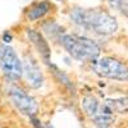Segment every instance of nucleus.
I'll use <instances>...</instances> for the list:
<instances>
[{"mask_svg": "<svg viewBox=\"0 0 128 128\" xmlns=\"http://www.w3.org/2000/svg\"><path fill=\"white\" fill-rule=\"evenodd\" d=\"M46 128H54V127H52L51 124H48V126H46Z\"/></svg>", "mask_w": 128, "mask_h": 128, "instance_id": "nucleus-15", "label": "nucleus"}, {"mask_svg": "<svg viewBox=\"0 0 128 128\" xmlns=\"http://www.w3.org/2000/svg\"><path fill=\"white\" fill-rule=\"evenodd\" d=\"M105 104L114 112L119 114H128V98H118V99H108Z\"/></svg>", "mask_w": 128, "mask_h": 128, "instance_id": "nucleus-10", "label": "nucleus"}, {"mask_svg": "<svg viewBox=\"0 0 128 128\" xmlns=\"http://www.w3.org/2000/svg\"><path fill=\"white\" fill-rule=\"evenodd\" d=\"M12 40H13V37H12V35H10L9 32H5V34L3 35V41L5 42V44H9V42H12Z\"/></svg>", "mask_w": 128, "mask_h": 128, "instance_id": "nucleus-14", "label": "nucleus"}, {"mask_svg": "<svg viewBox=\"0 0 128 128\" xmlns=\"http://www.w3.org/2000/svg\"><path fill=\"white\" fill-rule=\"evenodd\" d=\"M8 95L12 102L14 104V106L22 114L28 115L31 118V116H35L36 113L38 112V105L36 100L32 96H30L27 92H24L22 88L12 86L8 90Z\"/></svg>", "mask_w": 128, "mask_h": 128, "instance_id": "nucleus-5", "label": "nucleus"}, {"mask_svg": "<svg viewBox=\"0 0 128 128\" xmlns=\"http://www.w3.org/2000/svg\"><path fill=\"white\" fill-rule=\"evenodd\" d=\"M27 36H28L30 41L34 44V46L36 48V50L40 52V55H41L42 59H44V62L49 64L51 51H50L49 44H48V41L45 40V37L42 36L38 31L31 30V28H27Z\"/></svg>", "mask_w": 128, "mask_h": 128, "instance_id": "nucleus-7", "label": "nucleus"}, {"mask_svg": "<svg viewBox=\"0 0 128 128\" xmlns=\"http://www.w3.org/2000/svg\"><path fill=\"white\" fill-rule=\"evenodd\" d=\"M112 8L116 9L124 16H128V0H108Z\"/></svg>", "mask_w": 128, "mask_h": 128, "instance_id": "nucleus-11", "label": "nucleus"}, {"mask_svg": "<svg viewBox=\"0 0 128 128\" xmlns=\"http://www.w3.org/2000/svg\"><path fill=\"white\" fill-rule=\"evenodd\" d=\"M31 124L34 126L35 128H42V124L41 122L36 118V116H31Z\"/></svg>", "mask_w": 128, "mask_h": 128, "instance_id": "nucleus-13", "label": "nucleus"}, {"mask_svg": "<svg viewBox=\"0 0 128 128\" xmlns=\"http://www.w3.org/2000/svg\"><path fill=\"white\" fill-rule=\"evenodd\" d=\"M51 68L54 69V74L58 77V80H59L62 83H64V84H66L67 87H69V88H73V84H72V82L69 81V78L66 76V74H64L63 72H60V70H59V69H58L55 66H52V64H51Z\"/></svg>", "mask_w": 128, "mask_h": 128, "instance_id": "nucleus-12", "label": "nucleus"}, {"mask_svg": "<svg viewBox=\"0 0 128 128\" xmlns=\"http://www.w3.org/2000/svg\"><path fill=\"white\" fill-rule=\"evenodd\" d=\"M22 67H23V76L27 83L32 88H40L44 83V76H42V72L37 62L32 56H26L22 63Z\"/></svg>", "mask_w": 128, "mask_h": 128, "instance_id": "nucleus-6", "label": "nucleus"}, {"mask_svg": "<svg viewBox=\"0 0 128 128\" xmlns=\"http://www.w3.org/2000/svg\"><path fill=\"white\" fill-rule=\"evenodd\" d=\"M60 42L68 54L80 62H92L100 55V46L87 37L78 35H63L60 37Z\"/></svg>", "mask_w": 128, "mask_h": 128, "instance_id": "nucleus-2", "label": "nucleus"}, {"mask_svg": "<svg viewBox=\"0 0 128 128\" xmlns=\"http://www.w3.org/2000/svg\"><path fill=\"white\" fill-rule=\"evenodd\" d=\"M50 8H51V5H50L49 2H46V0L36 3L34 6H31L30 10L27 12V18L30 20H37V19L42 18L45 14H48Z\"/></svg>", "mask_w": 128, "mask_h": 128, "instance_id": "nucleus-8", "label": "nucleus"}, {"mask_svg": "<svg viewBox=\"0 0 128 128\" xmlns=\"http://www.w3.org/2000/svg\"><path fill=\"white\" fill-rule=\"evenodd\" d=\"M70 19L76 24L102 36L112 35L118 30V22L115 17L102 9L74 8L70 12Z\"/></svg>", "mask_w": 128, "mask_h": 128, "instance_id": "nucleus-1", "label": "nucleus"}, {"mask_svg": "<svg viewBox=\"0 0 128 128\" xmlns=\"http://www.w3.org/2000/svg\"><path fill=\"white\" fill-rule=\"evenodd\" d=\"M100 105L101 104L98 101V99L91 96V95H87L82 99V108H83L84 113H86L91 119L98 114V112L100 109Z\"/></svg>", "mask_w": 128, "mask_h": 128, "instance_id": "nucleus-9", "label": "nucleus"}, {"mask_svg": "<svg viewBox=\"0 0 128 128\" xmlns=\"http://www.w3.org/2000/svg\"><path fill=\"white\" fill-rule=\"evenodd\" d=\"M0 69L9 80H18L23 74L22 62L9 45L0 44Z\"/></svg>", "mask_w": 128, "mask_h": 128, "instance_id": "nucleus-4", "label": "nucleus"}, {"mask_svg": "<svg viewBox=\"0 0 128 128\" xmlns=\"http://www.w3.org/2000/svg\"><path fill=\"white\" fill-rule=\"evenodd\" d=\"M91 64L94 70L101 77L115 81H128V67L115 58L104 56L92 60Z\"/></svg>", "mask_w": 128, "mask_h": 128, "instance_id": "nucleus-3", "label": "nucleus"}]
</instances>
